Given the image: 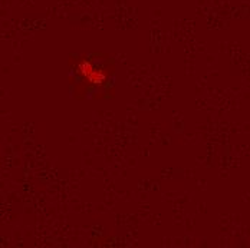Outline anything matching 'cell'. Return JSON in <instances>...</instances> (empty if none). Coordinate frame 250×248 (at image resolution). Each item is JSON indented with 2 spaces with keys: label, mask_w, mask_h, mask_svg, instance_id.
Wrapping results in <instances>:
<instances>
[{
  "label": "cell",
  "mask_w": 250,
  "mask_h": 248,
  "mask_svg": "<svg viewBox=\"0 0 250 248\" xmlns=\"http://www.w3.org/2000/svg\"><path fill=\"white\" fill-rule=\"evenodd\" d=\"M79 71H81V74L83 75L88 80H91L92 83H102L105 80V77H106L105 74L101 69H95L92 66V63L88 62V60H82L81 62Z\"/></svg>",
  "instance_id": "cell-1"
}]
</instances>
